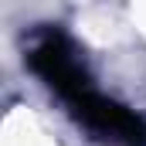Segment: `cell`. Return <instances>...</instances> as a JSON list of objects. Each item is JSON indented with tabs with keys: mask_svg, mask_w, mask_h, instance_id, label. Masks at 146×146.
I'll return each mask as SVG.
<instances>
[{
	"mask_svg": "<svg viewBox=\"0 0 146 146\" xmlns=\"http://www.w3.org/2000/svg\"><path fill=\"white\" fill-rule=\"evenodd\" d=\"M68 112L102 143L112 146H146V122L129 112L126 106L112 102L106 95H99L95 88L78 95L75 102H68Z\"/></svg>",
	"mask_w": 146,
	"mask_h": 146,
	"instance_id": "6da1fadb",
	"label": "cell"
},
{
	"mask_svg": "<svg viewBox=\"0 0 146 146\" xmlns=\"http://www.w3.org/2000/svg\"><path fill=\"white\" fill-rule=\"evenodd\" d=\"M31 68L41 75V82L68 106L78 95L92 92V78L85 72V65L78 61L75 48L61 34H44L31 51Z\"/></svg>",
	"mask_w": 146,
	"mask_h": 146,
	"instance_id": "7a4b0ae2",
	"label": "cell"
}]
</instances>
